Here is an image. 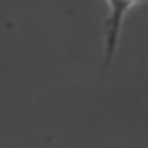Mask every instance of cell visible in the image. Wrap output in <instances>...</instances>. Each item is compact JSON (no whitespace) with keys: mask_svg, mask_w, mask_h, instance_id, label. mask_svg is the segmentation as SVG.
I'll use <instances>...</instances> for the list:
<instances>
[{"mask_svg":"<svg viewBox=\"0 0 148 148\" xmlns=\"http://www.w3.org/2000/svg\"><path fill=\"white\" fill-rule=\"evenodd\" d=\"M147 0H108L109 7H111V16L105 23V29H106V55H105V62H103V68H102V75L106 72L114 52L118 43V33H119V27H121V22L122 17L125 14V12L137 3H143Z\"/></svg>","mask_w":148,"mask_h":148,"instance_id":"cell-1","label":"cell"}]
</instances>
